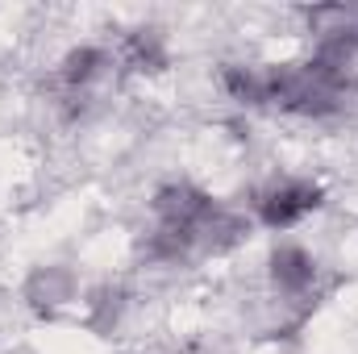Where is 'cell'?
Listing matches in <instances>:
<instances>
[{
  "instance_id": "cell-1",
  "label": "cell",
  "mask_w": 358,
  "mask_h": 354,
  "mask_svg": "<svg viewBox=\"0 0 358 354\" xmlns=\"http://www.w3.org/2000/svg\"><path fill=\"white\" fill-rule=\"evenodd\" d=\"M321 204V187L308 179H279L259 196V221L267 229H292Z\"/></svg>"
},
{
  "instance_id": "cell-2",
  "label": "cell",
  "mask_w": 358,
  "mask_h": 354,
  "mask_svg": "<svg viewBox=\"0 0 358 354\" xmlns=\"http://www.w3.org/2000/svg\"><path fill=\"white\" fill-rule=\"evenodd\" d=\"M313 279H317V259L304 246L283 242V246L271 250V283H275L279 296H292V300L296 296H308L313 292Z\"/></svg>"
},
{
  "instance_id": "cell-3",
  "label": "cell",
  "mask_w": 358,
  "mask_h": 354,
  "mask_svg": "<svg viewBox=\"0 0 358 354\" xmlns=\"http://www.w3.org/2000/svg\"><path fill=\"white\" fill-rule=\"evenodd\" d=\"M104 67H108V55L100 50V46H76L67 59H63V84L76 92H84L92 80H100L104 76Z\"/></svg>"
},
{
  "instance_id": "cell-4",
  "label": "cell",
  "mask_w": 358,
  "mask_h": 354,
  "mask_svg": "<svg viewBox=\"0 0 358 354\" xmlns=\"http://www.w3.org/2000/svg\"><path fill=\"white\" fill-rule=\"evenodd\" d=\"M125 55H129V63L142 67V71L159 67V63H163V34H159V29H134L129 42H125Z\"/></svg>"
}]
</instances>
